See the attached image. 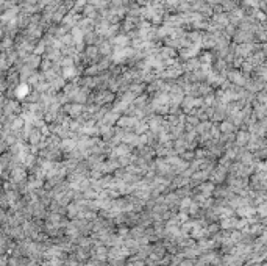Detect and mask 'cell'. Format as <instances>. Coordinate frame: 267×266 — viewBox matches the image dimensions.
<instances>
[{
	"instance_id": "6da1fadb",
	"label": "cell",
	"mask_w": 267,
	"mask_h": 266,
	"mask_svg": "<svg viewBox=\"0 0 267 266\" xmlns=\"http://www.w3.org/2000/svg\"><path fill=\"white\" fill-rule=\"evenodd\" d=\"M63 74H64V77H67V78H70V77H74L75 75V69H74V66H69V67H64V72H63Z\"/></svg>"
}]
</instances>
